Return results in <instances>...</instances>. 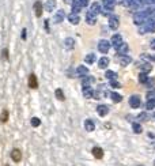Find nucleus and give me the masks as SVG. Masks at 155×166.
Masks as SVG:
<instances>
[{"label": "nucleus", "mask_w": 155, "mask_h": 166, "mask_svg": "<svg viewBox=\"0 0 155 166\" xmlns=\"http://www.w3.org/2000/svg\"><path fill=\"white\" fill-rule=\"evenodd\" d=\"M140 33H155V19L148 18L140 27Z\"/></svg>", "instance_id": "f257e3e1"}, {"label": "nucleus", "mask_w": 155, "mask_h": 166, "mask_svg": "<svg viewBox=\"0 0 155 166\" xmlns=\"http://www.w3.org/2000/svg\"><path fill=\"white\" fill-rule=\"evenodd\" d=\"M147 19H148V15L144 13V11H142V13H136L135 15H133V23H135V25H143Z\"/></svg>", "instance_id": "f03ea898"}, {"label": "nucleus", "mask_w": 155, "mask_h": 166, "mask_svg": "<svg viewBox=\"0 0 155 166\" xmlns=\"http://www.w3.org/2000/svg\"><path fill=\"white\" fill-rule=\"evenodd\" d=\"M110 49V42L106 41V40H101L98 42V50L101 53H108Z\"/></svg>", "instance_id": "7ed1b4c3"}, {"label": "nucleus", "mask_w": 155, "mask_h": 166, "mask_svg": "<svg viewBox=\"0 0 155 166\" xmlns=\"http://www.w3.org/2000/svg\"><path fill=\"white\" fill-rule=\"evenodd\" d=\"M118 26H120L118 17H116V15H110V17H109V27H110L112 30H117Z\"/></svg>", "instance_id": "20e7f679"}, {"label": "nucleus", "mask_w": 155, "mask_h": 166, "mask_svg": "<svg viewBox=\"0 0 155 166\" xmlns=\"http://www.w3.org/2000/svg\"><path fill=\"white\" fill-rule=\"evenodd\" d=\"M110 42H112L113 46L117 49L118 46H120L121 44L124 42V41H123V37H121L120 34H113V36H112V40H110Z\"/></svg>", "instance_id": "39448f33"}, {"label": "nucleus", "mask_w": 155, "mask_h": 166, "mask_svg": "<svg viewBox=\"0 0 155 166\" xmlns=\"http://www.w3.org/2000/svg\"><path fill=\"white\" fill-rule=\"evenodd\" d=\"M140 95H137V94H135V95H132L129 98V106L131 108H139L140 106Z\"/></svg>", "instance_id": "423d86ee"}, {"label": "nucleus", "mask_w": 155, "mask_h": 166, "mask_svg": "<svg viewBox=\"0 0 155 166\" xmlns=\"http://www.w3.org/2000/svg\"><path fill=\"white\" fill-rule=\"evenodd\" d=\"M33 8H34V14H36V17L37 18H40V17H42V3L40 1V0H37L36 3H34V6H33Z\"/></svg>", "instance_id": "0eeeda50"}, {"label": "nucleus", "mask_w": 155, "mask_h": 166, "mask_svg": "<svg viewBox=\"0 0 155 166\" xmlns=\"http://www.w3.org/2000/svg\"><path fill=\"white\" fill-rule=\"evenodd\" d=\"M76 75L79 76V78H84L88 75V68L86 65H79V67L76 68Z\"/></svg>", "instance_id": "6e6552de"}, {"label": "nucleus", "mask_w": 155, "mask_h": 166, "mask_svg": "<svg viewBox=\"0 0 155 166\" xmlns=\"http://www.w3.org/2000/svg\"><path fill=\"white\" fill-rule=\"evenodd\" d=\"M11 158H13L14 162H20V159H22V153H20L19 148H14L13 151H11Z\"/></svg>", "instance_id": "1a4fd4ad"}, {"label": "nucleus", "mask_w": 155, "mask_h": 166, "mask_svg": "<svg viewBox=\"0 0 155 166\" xmlns=\"http://www.w3.org/2000/svg\"><path fill=\"white\" fill-rule=\"evenodd\" d=\"M86 22H87V25L94 26L97 23V15H94V14H91L88 11V13L86 14Z\"/></svg>", "instance_id": "9d476101"}, {"label": "nucleus", "mask_w": 155, "mask_h": 166, "mask_svg": "<svg viewBox=\"0 0 155 166\" xmlns=\"http://www.w3.org/2000/svg\"><path fill=\"white\" fill-rule=\"evenodd\" d=\"M79 21H80V17H79V14L71 13L68 15V22L71 23V25H78V23H79Z\"/></svg>", "instance_id": "9b49d317"}, {"label": "nucleus", "mask_w": 155, "mask_h": 166, "mask_svg": "<svg viewBox=\"0 0 155 166\" xmlns=\"http://www.w3.org/2000/svg\"><path fill=\"white\" fill-rule=\"evenodd\" d=\"M64 17H65L64 11H63V10H59V11L55 14V17H53V22H55V23H60V22L64 21Z\"/></svg>", "instance_id": "f8f14e48"}, {"label": "nucleus", "mask_w": 155, "mask_h": 166, "mask_svg": "<svg viewBox=\"0 0 155 166\" xmlns=\"http://www.w3.org/2000/svg\"><path fill=\"white\" fill-rule=\"evenodd\" d=\"M97 113H98L101 117H104L109 113V108H108L106 105H98V106H97Z\"/></svg>", "instance_id": "ddd939ff"}, {"label": "nucleus", "mask_w": 155, "mask_h": 166, "mask_svg": "<svg viewBox=\"0 0 155 166\" xmlns=\"http://www.w3.org/2000/svg\"><path fill=\"white\" fill-rule=\"evenodd\" d=\"M29 87H30V89H37L38 87L37 76L34 74H30V76H29Z\"/></svg>", "instance_id": "4468645a"}, {"label": "nucleus", "mask_w": 155, "mask_h": 166, "mask_svg": "<svg viewBox=\"0 0 155 166\" xmlns=\"http://www.w3.org/2000/svg\"><path fill=\"white\" fill-rule=\"evenodd\" d=\"M57 6V1L56 0H48L46 1V4H45V10L48 11V13H52Z\"/></svg>", "instance_id": "2eb2a0df"}, {"label": "nucleus", "mask_w": 155, "mask_h": 166, "mask_svg": "<svg viewBox=\"0 0 155 166\" xmlns=\"http://www.w3.org/2000/svg\"><path fill=\"white\" fill-rule=\"evenodd\" d=\"M91 153H93L94 158H97V159H102V157H104V150L101 147H94Z\"/></svg>", "instance_id": "dca6fc26"}, {"label": "nucleus", "mask_w": 155, "mask_h": 166, "mask_svg": "<svg viewBox=\"0 0 155 166\" xmlns=\"http://www.w3.org/2000/svg\"><path fill=\"white\" fill-rule=\"evenodd\" d=\"M93 82H94L93 76L87 75V76H84V78H83V80H82V86H83V87H91Z\"/></svg>", "instance_id": "f3484780"}, {"label": "nucleus", "mask_w": 155, "mask_h": 166, "mask_svg": "<svg viewBox=\"0 0 155 166\" xmlns=\"http://www.w3.org/2000/svg\"><path fill=\"white\" fill-rule=\"evenodd\" d=\"M128 49H129V46H128V44H125V42H123L120 46H118L117 49V53H120L121 56H124V55H127L128 53Z\"/></svg>", "instance_id": "a211bd4d"}, {"label": "nucleus", "mask_w": 155, "mask_h": 166, "mask_svg": "<svg viewBox=\"0 0 155 166\" xmlns=\"http://www.w3.org/2000/svg\"><path fill=\"white\" fill-rule=\"evenodd\" d=\"M101 10H102V8H101V6H99V3H97V1H95V3H93V4H91V7H90V13L94 14V15H98V14H101Z\"/></svg>", "instance_id": "6ab92c4d"}, {"label": "nucleus", "mask_w": 155, "mask_h": 166, "mask_svg": "<svg viewBox=\"0 0 155 166\" xmlns=\"http://www.w3.org/2000/svg\"><path fill=\"white\" fill-rule=\"evenodd\" d=\"M108 65H109V59L106 56H102L98 62V67L102 69V68H108Z\"/></svg>", "instance_id": "aec40b11"}, {"label": "nucleus", "mask_w": 155, "mask_h": 166, "mask_svg": "<svg viewBox=\"0 0 155 166\" xmlns=\"http://www.w3.org/2000/svg\"><path fill=\"white\" fill-rule=\"evenodd\" d=\"M94 95V90L91 87H83V97L84 98H91Z\"/></svg>", "instance_id": "412c9836"}, {"label": "nucleus", "mask_w": 155, "mask_h": 166, "mask_svg": "<svg viewBox=\"0 0 155 166\" xmlns=\"http://www.w3.org/2000/svg\"><path fill=\"white\" fill-rule=\"evenodd\" d=\"M140 69H142V72H144V74H148V72H151V69H152V65L150 63H143V64H140Z\"/></svg>", "instance_id": "4be33fe9"}, {"label": "nucleus", "mask_w": 155, "mask_h": 166, "mask_svg": "<svg viewBox=\"0 0 155 166\" xmlns=\"http://www.w3.org/2000/svg\"><path fill=\"white\" fill-rule=\"evenodd\" d=\"M84 128H86V131H88V132L94 131V129H95V124H94L93 120H86V121H84Z\"/></svg>", "instance_id": "5701e85b"}, {"label": "nucleus", "mask_w": 155, "mask_h": 166, "mask_svg": "<svg viewBox=\"0 0 155 166\" xmlns=\"http://www.w3.org/2000/svg\"><path fill=\"white\" fill-rule=\"evenodd\" d=\"M131 62H132V59H131L129 56L128 55H124V56H121V57H120V64H121V65H128V64H131Z\"/></svg>", "instance_id": "b1692460"}, {"label": "nucleus", "mask_w": 155, "mask_h": 166, "mask_svg": "<svg viewBox=\"0 0 155 166\" xmlns=\"http://www.w3.org/2000/svg\"><path fill=\"white\" fill-rule=\"evenodd\" d=\"M143 4H144V0H132V1H131V4H129V7L137 10V8H140Z\"/></svg>", "instance_id": "393cba45"}, {"label": "nucleus", "mask_w": 155, "mask_h": 166, "mask_svg": "<svg viewBox=\"0 0 155 166\" xmlns=\"http://www.w3.org/2000/svg\"><path fill=\"white\" fill-rule=\"evenodd\" d=\"M64 45H65V48H67V49H72V48L75 46L74 38H71V37L65 38V40H64Z\"/></svg>", "instance_id": "a878e982"}, {"label": "nucleus", "mask_w": 155, "mask_h": 166, "mask_svg": "<svg viewBox=\"0 0 155 166\" xmlns=\"http://www.w3.org/2000/svg\"><path fill=\"white\" fill-rule=\"evenodd\" d=\"M105 76L108 78V79H110V80H116L117 79V72H114V71H112V69H108L106 71V74Z\"/></svg>", "instance_id": "bb28decb"}, {"label": "nucleus", "mask_w": 155, "mask_h": 166, "mask_svg": "<svg viewBox=\"0 0 155 166\" xmlns=\"http://www.w3.org/2000/svg\"><path fill=\"white\" fill-rule=\"evenodd\" d=\"M110 98H112V101L114 104H118V102L123 101V97H121L118 93H112V94H110Z\"/></svg>", "instance_id": "cd10ccee"}, {"label": "nucleus", "mask_w": 155, "mask_h": 166, "mask_svg": "<svg viewBox=\"0 0 155 166\" xmlns=\"http://www.w3.org/2000/svg\"><path fill=\"white\" fill-rule=\"evenodd\" d=\"M95 60H97V57H95V55H94V53H88V55L84 57V62H86V64H93Z\"/></svg>", "instance_id": "c85d7f7f"}, {"label": "nucleus", "mask_w": 155, "mask_h": 166, "mask_svg": "<svg viewBox=\"0 0 155 166\" xmlns=\"http://www.w3.org/2000/svg\"><path fill=\"white\" fill-rule=\"evenodd\" d=\"M146 109H148V110H152L155 109V99H147V102H146Z\"/></svg>", "instance_id": "c756f323"}, {"label": "nucleus", "mask_w": 155, "mask_h": 166, "mask_svg": "<svg viewBox=\"0 0 155 166\" xmlns=\"http://www.w3.org/2000/svg\"><path fill=\"white\" fill-rule=\"evenodd\" d=\"M55 95H56V98L59 99V101H64V99H65V97H64V93H63L61 89H57L56 91H55Z\"/></svg>", "instance_id": "7c9ffc66"}, {"label": "nucleus", "mask_w": 155, "mask_h": 166, "mask_svg": "<svg viewBox=\"0 0 155 166\" xmlns=\"http://www.w3.org/2000/svg\"><path fill=\"white\" fill-rule=\"evenodd\" d=\"M7 120H8V110H7V109H4V110L1 112L0 121H1V123H7Z\"/></svg>", "instance_id": "2f4dec72"}, {"label": "nucleus", "mask_w": 155, "mask_h": 166, "mask_svg": "<svg viewBox=\"0 0 155 166\" xmlns=\"http://www.w3.org/2000/svg\"><path fill=\"white\" fill-rule=\"evenodd\" d=\"M31 127H34V128H37V127H40V125H41V120H40V118H38V117H33V118H31Z\"/></svg>", "instance_id": "473e14b6"}, {"label": "nucleus", "mask_w": 155, "mask_h": 166, "mask_svg": "<svg viewBox=\"0 0 155 166\" xmlns=\"http://www.w3.org/2000/svg\"><path fill=\"white\" fill-rule=\"evenodd\" d=\"M147 79H148V75L147 74H144V72H140V74H139V82H140V83L144 85V83L147 82Z\"/></svg>", "instance_id": "72a5a7b5"}, {"label": "nucleus", "mask_w": 155, "mask_h": 166, "mask_svg": "<svg viewBox=\"0 0 155 166\" xmlns=\"http://www.w3.org/2000/svg\"><path fill=\"white\" fill-rule=\"evenodd\" d=\"M132 128H133V132H135V134H140V132H142V125H140V124L133 123Z\"/></svg>", "instance_id": "f704fd0d"}, {"label": "nucleus", "mask_w": 155, "mask_h": 166, "mask_svg": "<svg viewBox=\"0 0 155 166\" xmlns=\"http://www.w3.org/2000/svg\"><path fill=\"white\" fill-rule=\"evenodd\" d=\"M144 85L148 87V89H152V87H154V85H155V79H152V78H148V79H147V82H146Z\"/></svg>", "instance_id": "c9c22d12"}, {"label": "nucleus", "mask_w": 155, "mask_h": 166, "mask_svg": "<svg viewBox=\"0 0 155 166\" xmlns=\"http://www.w3.org/2000/svg\"><path fill=\"white\" fill-rule=\"evenodd\" d=\"M110 87L112 89H120V83H118L117 80H110Z\"/></svg>", "instance_id": "e433bc0d"}, {"label": "nucleus", "mask_w": 155, "mask_h": 166, "mask_svg": "<svg viewBox=\"0 0 155 166\" xmlns=\"http://www.w3.org/2000/svg\"><path fill=\"white\" fill-rule=\"evenodd\" d=\"M137 118L142 120V121H144V120H147V114H146V113H140V114L137 116Z\"/></svg>", "instance_id": "4c0bfd02"}, {"label": "nucleus", "mask_w": 155, "mask_h": 166, "mask_svg": "<svg viewBox=\"0 0 155 166\" xmlns=\"http://www.w3.org/2000/svg\"><path fill=\"white\" fill-rule=\"evenodd\" d=\"M3 57H4L6 60H8V50L7 49H3Z\"/></svg>", "instance_id": "58836bf2"}, {"label": "nucleus", "mask_w": 155, "mask_h": 166, "mask_svg": "<svg viewBox=\"0 0 155 166\" xmlns=\"http://www.w3.org/2000/svg\"><path fill=\"white\" fill-rule=\"evenodd\" d=\"M144 3H146V4H150V6H151V4H154V3H155V0H144Z\"/></svg>", "instance_id": "ea45409f"}, {"label": "nucleus", "mask_w": 155, "mask_h": 166, "mask_svg": "<svg viewBox=\"0 0 155 166\" xmlns=\"http://www.w3.org/2000/svg\"><path fill=\"white\" fill-rule=\"evenodd\" d=\"M154 94H155V91H150V93H148V95H147V97H148V99H152Z\"/></svg>", "instance_id": "a19ab883"}, {"label": "nucleus", "mask_w": 155, "mask_h": 166, "mask_svg": "<svg viewBox=\"0 0 155 166\" xmlns=\"http://www.w3.org/2000/svg\"><path fill=\"white\" fill-rule=\"evenodd\" d=\"M151 49L155 50V40H152V41H151Z\"/></svg>", "instance_id": "79ce46f5"}, {"label": "nucleus", "mask_w": 155, "mask_h": 166, "mask_svg": "<svg viewBox=\"0 0 155 166\" xmlns=\"http://www.w3.org/2000/svg\"><path fill=\"white\" fill-rule=\"evenodd\" d=\"M22 38H23V40H26V29H23V30H22Z\"/></svg>", "instance_id": "37998d69"}, {"label": "nucleus", "mask_w": 155, "mask_h": 166, "mask_svg": "<svg viewBox=\"0 0 155 166\" xmlns=\"http://www.w3.org/2000/svg\"><path fill=\"white\" fill-rule=\"evenodd\" d=\"M45 29L49 31V23H48V21H45Z\"/></svg>", "instance_id": "c03bdc74"}, {"label": "nucleus", "mask_w": 155, "mask_h": 166, "mask_svg": "<svg viewBox=\"0 0 155 166\" xmlns=\"http://www.w3.org/2000/svg\"><path fill=\"white\" fill-rule=\"evenodd\" d=\"M4 166H10V165H4Z\"/></svg>", "instance_id": "a18cd8bd"}, {"label": "nucleus", "mask_w": 155, "mask_h": 166, "mask_svg": "<svg viewBox=\"0 0 155 166\" xmlns=\"http://www.w3.org/2000/svg\"><path fill=\"white\" fill-rule=\"evenodd\" d=\"M154 118H155V113H154Z\"/></svg>", "instance_id": "49530a36"}, {"label": "nucleus", "mask_w": 155, "mask_h": 166, "mask_svg": "<svg viewBox=\"0 0 155 166\" xmlns=\"http://www.w3.org/2000/svg\"><path fill=\"white\" fill-rule=\"evenodd\" d=\"M154 163H155V162H154Z\"/></svg>", "instance_id": "de8ad7c7"}]
</instances>
